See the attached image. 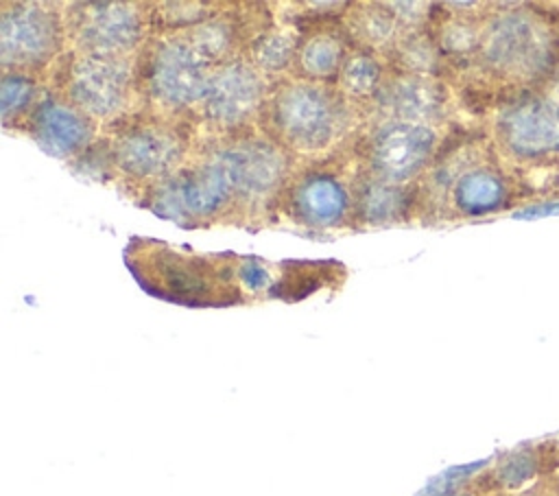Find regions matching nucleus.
Here are the masks:
<instances>
[{"instance_id": "1", "label": "nucleus", "mask_w": 559, "mask_h": 496, "mask_svg": "<svg viewBox=\"0 0 559 496\" xmlns=\"http://www.w3.org/2000/svg\"><path fill=\"white\" fill-rule=\"evenodd\" d=\"M127 264L135 280L151 293L190 306L238 302L236 260L181 253L164 243L133 240Z\"/></svg>"}, {"instance_id": "2", "label": "nucleus", "mask_w": 559, "mask_h": 496, "mask_svg": "<svg viewBox=\"0 0 559 496\" xmlns=\"http://www.w3.org/2000/svg\"><path fill=\"white\" fill-rule=\"evenodd\" d=\"M269 129L286 151L319 153L341 140L352 122L347 96L319 81H284L266 107Z\"/></svg>"}, {"instance_id": "3", "label": "nucleus", "mask_w": 559, "mask_h": 496, "mask_svg": "<svg viewBox=\"0 0 559 496\" xmlns=\"http://www.w3.org/2000/svg\"><path fill=\"white\" fill-rule=\"evenodd\" d=\"M476 55L491 74L531 83L548 74L555 61V37L531 11H500L483 22Z\"/></svg>"}, {"instance_id": "4", "label": "nucleus", "mask_w": 559, "mask_h": 496, "mask_svg": "<svg viewBox=\"0 0 559 496\" xmlns=\"http://www.w3.org/2000/svg\"><path fill=\"white\" fill-rule=\"evenodd\" d=\"M236 201L238 194L234 181L225 164L212 153L157 181L148 205L162 219L175 223H201L221 216Z\"/></svg>"}, {"instance_id": "5", "label": "nucleus", "mask_w": 559, "mask_h": 496, "mask_svg": "<svg viewBox=\"0 0 559 496\" xmlns=\"http://www.w3.org/2000/svg\"><path fill=\"white\" fill-rule=\"evenodd\" d=\"M63 44V24L52 4L7 2L0 13V59L7 72L50 63Z\"/></svg>"}, {"instance_id": "6", "label": "nucleus", "mask_w": 559, "mask_h": 496, "mask_svg": "<svg viewBox=\"0 0 559 496\" xmlns=\"http://www.w3.org/2000/svg\"><path fill=\"white\" fill-rule=\"evenodd\" d=\"M210 74V63L197 55L186 37H170L148 48L142 83L159 107L181 111L201 105Z\"/></svg>"}, {"instance_id": "7", "label": "nucleus", "mask_w": 559, "mask_h": 496, "mask_svg": "<svg viewBox=\"0 0 559 496\" xmlns=\"http://www.w3.org/2000/svg\"><path fill=\"white\" fill-rule=\"evenodd\" d=\"M439 133L435 125L382 120L362 142V157L371 177L406 186L435 157Z\"/></svg>"}, {"instance_id": "8", "label": "nucleus", "mask_w": 559, "mask_h": 496, "mask_svg": "<svg viewBox=\"0 0 559 496\" xmlns=\"http://www.w3.org/2000/svg\"><path fill=\"white\" fill-rule=\"evenodd\" d=\"M498 146L518 162L559 157V101L526 94L502 105L493 118Z\"/></svg>"}, {"instance_id": "9", "label": "nucleus", "mask_w": 559, "mask_h": 496, "mask_svg": "<svg viewBox=\"0 0 559 496\" xmlns=\"http://www.w3.org/2000/svg\"><path fill=\"white\" fill-rule=\"evenodd\" d=\"M133 87V68L127 57L81 52L66 68V101L94 118H118Z\"/></svg>"}, {"instance_id": "10", "label": "nucleus", "mask_w": 559, "mask_h": 496, "mask_svg": "<svg viewBox=\"0 0 559 496\" xmlns=\"http://www.w3.org/2000/svg\"><path fill=\"white\" fill-rule=\"evenodd\" d=\"M68 31L81 52L127 57L144 37L146 20L133 2H83L70 7Z\"/></svg>"}, {"instance_id": "11", "label": "nucleus", "mask_w": 559, "mask_h": 496, "mask_svg": "<svg viewBox=\"0 0 559 496\" xmlns=\"http://www.w3.org/2000/svg\"><path fill=\"white\" fill-rule=\"evenodd\" d=\"M183 138L173 127L153 120L131 122L111 142V164L131 179H166L183 157Z\"/></svg>"}, {"instance_id": "12", "label": "nucleus", "mask_w": 559, "mask_h": 496, "mask_svg": "<svg viewBox=\"0 0 559 496\" xmlns=\"http://www.w3.org/2000/svg\"><path fill=\"white\" fill-rule=\"evenodd\" d=\"M212 153L225 164L238 201L242 203H260L269 199L282 188L288 175L286 149L269 138L245 135Z\"/></svg>"}, {"instance_id": "13", "label": "nucleus", "mask_w": 559, "mask_h": 496, "mask_svg": "<svg viewBox=\"0 0 559 496\" xmlns=\"http://www.w3.org/2000/svg\"><path fill=\"white\" fill-rule=\"evenodd\" d=\"M264 74L251 61L229 59L212 68L201 111L214 127L236 129L264 109Z\"/></svg>"}, {"instance_id": "14", "label": "nucleus", "mask_w": 559, "mask_h": 496, "mask_svg": "<svg viewBox=\"0 0 559 496\" xmlns=\"http://www.w3.org/2000/svg\"><path fill=\"white\" fill-rule=\"evenodd\" d=\"M286 212L297 225L332 229L347 223L354 212V199L336 173L310 170L288 188Z\"/></svg>"}, {"instance_id": "15", "label": "nucleus", "mask_w": 559, "mask_h": 496, "mask_svg": "<svg viewBox=\"0 0 559 496\" xmlns=\"http://www.w3.org/2000/svg\"><path fill=\"white\" fill-rule=\"evenodd\" d=\"M26 131L52 157L83 155L94 138V120L66 98L41 96L26 120Z\"/></svg>"}, {"instance_id": "16", "label": "nucleus", "mask_w": 559, "mask_h": 496, "mask_svg": "<svg viewBox=\"0 0 559 496\" xmlns=\"http://www.w3.org/2000/svg\"><path fill=\"white\" fill-rule=\"evenodd\" d=\"M373 101L384 114V120L432 125L445 114L448 92L432 76L395 72L382 79Z\"/></svg>"}, {"instance_id": "17", "label": "nucleus", "mask_w": 559, "mask_h": 496, "mask_svg": "<svg viewBox=\"0 0 559 496\" xmlns=\"http://www.w3.org/2000/svg\"><path fill=\"white\" fill-rule=\"evenodd\" d=\"M509 199L507 179L489 166L463 168L450 184V203L463 216H485Z\"/></svg>"}, {"instance_id": "18", "label": "nucleus", "mask_w": 559, "mask_h": 496, "mask_svg": "<svg viewBox=\"0 0 559 496\" xmlns=\"http://www.w3.org/2000/svg\"><path fill=\"white\" fill-rule=\"evenodd\" d=\"M413 201L408 186L389 184L378 177H362L356 184L354 214L367 225H391L408 216Z\"/></svg>"}, {"instance_id": "19", "label": "nucleus", "mask_w": 559, "mask_h": 496, "mask_svg": "<svg viewBox=\"0 0 559 496\" xmlns=\"http://www.w3.org/2000/svg\"><path fill=\"white\" fill-rule=\"evenodd\" d=\"M345 59L343 39L332 31H317L301 42L295 66L299 68L301 79L325 83L338 76Z\"/></svg>"}, {"instance_id": "20", "label": "nucleus", "mask_w": 559, "mask_h": 496, "mask_svg": "<svg viewBox=\"0 0 559 496\" xmlns=\"http://www.w3.org/2000/svg\"><path fill=\"white\" fill-rule=\"evenodd\" d=\"M354 11H347V26L349 33L365 46L371 48H382L389 44H395L397 31L402 28L395 15L389 11L386 2L384 4H354Z\"/></svg>"}, {"instance_id": "21", "label": "nucleus", "mask_w": 559, "mask_h": 496, "mask_svg": "<svg viewBox=\"0 0 559 496\" xmlns=\"http://www.w3.org/2000/svg\"><path fill=\"white\" fill-rule=\"evenodd\" d=\"M188 44L197 50V55L210 63V66H221L229 57L236 44V26L223 15H214L199 26L190 28L186 33Z\"/></svg>"}, {"instance_id": "22", "label": "nucleus", "mask_w": 559, "mask_h": 496, "mask_svg": "<svg viewBox=\"0 0 559 496\" xmlns=\"http://www.w3.org/2000/svg\"><path fill=\"white\" fill-rule=\"evenodd\" d=\"M299 37L293 31H266L251 44V63L264 72H284L297 61Z\"/></svg>"}, {"instance_id": "23", "label": "nucleus", "mask_w": 559, "mask_h": 496, "mask_svg": "<svg viewBox=\"0 0 559 496\" xmlns=\"http://www.w3.org/2000/svg\"><path fill=\"white\" fill-rule=\"evenodd\" d=\"M382 66L369 50H356L347 55L341 72L338 85L341 92L349 98H367L373 96L382 83Z\"/></svg>"}, {"instance_id": "24", "label": "nucleus", "mask_w": 559, "mask_h": 496, "mask_svg": "<svg viewBox=\"0 0 559 496\" xmlns=\"http://www.w3.org/2000/svg\"><path fill=\"white\" fill-rule=\"evenodd\" d=\"M439 46L437 39H430L426 33H404L395 46L393 57L402 72L426 74L430 76L439 68Z\"/></svg>"}, {"instance_id": "25", "label": "nucleus", "mask_w": 559, "mask_h": 496, "mask_svg": "<svg viewBox=\"0 0 559 496\" xmlns=\"http://www.w3.org/2000/svg\"><path fill=\"white\" fill-rule=\"evenodd\" d=\"M37 83L33 76H28L26 72H4L2 76V122L4 127H11L13 122L17 125L20 118L31 116V111L35 109L37 101Z\"/></svg>"}, {"instance_id": "26", "label": "nucleus", "mask_w": 559, "mask_h": 496, "mask_svg": "<svg viewBox=\"0 0 559 496\" xmlns=\"http://www.w3.org/2000/svg\"><path fill=\"white\" fill-rule=\"evenodd\" d=\"M284 267V264H282ZM290 267L295 271H286L282 273L280 282L273 284V288L269 291L271 297H282V299H288V302H295V299H301L310 293H314L319 286L325 284V277L323 273H330L325 271L328 267L332 264H312V262H290Z\"/></svg>"}, {"instance_id": "27", "label": "nucleus", "mask_w": 559, "mask_h": 496, "mask_svg": "<svg viewBox=\"0 0 559 496\" xmlns=\"http://www.w3.org/2000/svg\"><path fill=\"white\" fill-rule=\"evenodd\" d=\"M480 28H483V24H478L469 17H452L441 24L439 35H437V46L441 52L454 55V57L478 52Z\"/></svg>"}, {"instance_id": "28", "label": "nucleus", "mask_w": 559, "mask_h": 496, "mask_svg": "<svg viewBox=\"0 0 559 496\" xmlns=\"http://www.w3.org/2000/svg\"><path fill=\"white\" fill-rule=\"evenodd\" d=\"M162 11L159 17L168 28H194L201 22L214 17L212 15V7L210 4H201V2H168L159 7Z\"/></svg>"}, {"instance_id": "29", "label": "nucleus", "mask_w": 559, "mask_h": 496, "mask_svg": "<svg viewBox=\"0 0 559 496\" xmlns=\"http://www.w3.org/2000/svg\"><path fill=\"white\" fill-rule=\"evenodd\" d=\"M236 280L242 288L249 293H260V291H271L273 288V273L266 262L260 258L247 256V258H236Z\"/></svg>"}, {"instance_id": "30", "label": "nucleus", "mask_w": 559, "mask_h": 496, "mask_svg": "<svg viewBox=\"0 0 559 496\" xmlns=\"http://www.w3.org/2000/svg\"><path fill=\"white\" fill-rule=\"evenodd\" d=\"M535 457L526 450L513 452L509 454L500 465H498V479L507 485V487H520L522 483H526L533 474H535Z\"/></svg>"}, {"instance_id": "31", "label": "nucleus", "mask_w": 559, "mask_h": 496, "mask_svg": "<svg viewBox=\"0 0 559 496\" xmlns=\"http://www.w3.org/2000/svg\"><path fill=\"white\" fill-rule=\"evenodd\" d=\"M548 212H559V201H552L550 205H544V208H526L518 212V216H544Z\"/></svg>"}, {"instance_id": "32", "label": "nucleus", "mask_w": 559, "mask_h": 496, "mask_svg": "<svg viewBox=\"0 0 559 496\" xmlns=\"http://www.w3.org/2000/svg\"><path fill=\"white\" fill-rule=\"evenodd\" d=\"M557 101H559V81H557V85H555V94H552Z\"/></svg>"}]
</instances>
